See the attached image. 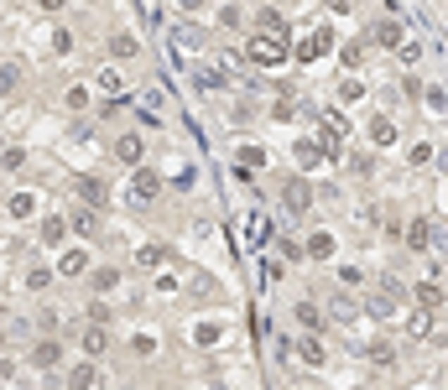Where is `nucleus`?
Returning a JSON list of instances; mask_svg holds the SVG:
<instances>
[{
    "mask_svg": "<svg viewBox=\"0 0 448 390\" xmlns=\"http://www.w3.org/2000/svg\"><path fill=\"white\" fill-rule=\"evenodd\" d=\"M287 52H292V47H287V37H266V32H256V37L245 42V63H256V68H282Z\"/></svg>",
    "mask_w": 448,
    "mask_h": 390,
    "instance_id": "1",
    "label": "nucleus"
},
{
    "mask_svg": "<svg viewBox=\"0 0 448 390\" xmlns=\"http://www.w3.org/2000/svg\"><path fill=\"white\" fill-rule=\"evenodd\" d=\"M130 348H136V359H151V354H156V339H151V333H136Z\"/></svg>",
    "mask_w": 448,
    "mask_h": 390,
    "instance_id": "38",
    "label": "nucleus"
},
{
    "mask_svg": "<svg viewBox=\"0 0 448 390\" xmlns=\"http://www.w3.org/2000/svg\"><path fill=\"white\" fill-rule=\"evenodd\" d=\"M0 151H6V136H0Z\"/></svg>",
    "mask_w": 448,
    "mask_h": 390,
    "instance_id": "49",
    "label": "nucleus"
},
{
    "mask_svg": "<svg viewBox=\"0 0 448 390\" xmlns=\"http://www.w3.org/2000/svg\"><path fill=\"white\" fill-rule=\"evenodd\" d=\"M276 6H282V0H276Z\"/></svg>",
    "mask_w": 448,
    "mask_h": 390,
    "instance_id": "50",
    "label": "nucleus"
},
{
    "mask_svg": "<svg viewBox=\"0 0 448 390\" xmlns=\"http://www.w3.org/2000/svg\"><path fill=\"white\" fill-rule=\"evenodd\" d=\"M68 229H78V234H84V239H94V234H99V208L78 203V208L68 213Z\"/></svg>",
    "mask_w": 448,
    "mask_h": 390,
    "instance_id": "16",
    "label": "nucleus"
},
{
    "mask_svg": "<svg viewBox=\"0 0 448 390\" xmlns=\"http://www.w3.org/2000/svg\"><path fill=\"white\" fill-rule=\"evenodd\" d=\"M94 385H104L99 365H94V359H78V365L68 370V390H94Z\"/></svg>",
    "mask_w": 448,
    "mask_h": 390,
    "instance_id": "15",
    "label": "nucleus"
},
{
    "mask_svg": "<svg viewBox=\"0 0 448 390\" xmlns=\"http://www.w3.org/2000/svg\"><path fill=\"white\" fill-rule=\"evenodd\" d=\"M240 167H266V151H261V146H245V151H240Z\"/></svg>",
    "mask_w": 448,
    "mask_h": 390,
    "instance_id": "42",
    "label": "nucleus"
},
{
    "mask_svg": "<svg viewBox=\"0 0 448 390\" xmlns=\"http://www.w3.org/2000/svg\"><path fill=\"white\" fill-rule=\"evenodd\" d=\"M136 265H141V271H156V265H167V245H141V250H136Z\"/></svg>",
    "mask_w": 448,
    "mask_h": 390,
    "instance_id": "27",
    "label": "nucleus"
},
{
    "mask_svg": "<svg viewBox=\"0 0 448 390\" xmlns=\"http://www.w3.org/2000/svg\"><path fill=\"white\" fill-rule=\"evenodd\" d=\"M397 58L406 63V68H417V63H423V47H417V42H402V52H397Z\"/></svg>",
    "mask_w": 448,
    "mask_h": 390,
    "instance_id": "41",
    "label": "nucleus"
},
{
    "mask_svg": "<svg viewBox=\"0 0 448 390\" xmlns=\"http://www.w3.org/2000/svg\"><path fill=\"white\" fill-rule=\"evenodd\" d=\"M328 6H334V11H349V6H354V0H328Z\"/></svg>",
    "mask_w": 448,
    "mask_h": 390,
    "instance_id": "47",
    "label": "nucleus"
},
{
    "mask_svg": "<svg viewBox=\"0 0 448 390\" xmlns=\"http://www.w3.org/2000/svg\"><path fill=\"white\" fill-rule=\"evenodd\" d=\"M89 287H94V297L99 291H115L120 287V271H115V265H99V271H89Z\"/></svg>",
    "mask_w": 448,
    "mask_h": 390,
    "instance_id": "25",
    "label": "nucleus"
},
{
    "mask_svg": "<svg viewBox=\"0 0 448 390\" xmlns=\"http://www.w3.org/2000/svg\"><path fill=\"white\" fill-rule=\"evenodd\" d=\"M110 317H115V307H110V302H99V297L89 302V322H99V328H104V322H110Z\"/></svg>",
    "mask_w": 448,
    "mask_h": 390,
    "instance_id": "37",
    "label": "nucleus"
},
{
    "mask_svg": "<svg viewBox=\"0 0 448 390\" xmlns=\"http://www.w3.org/2000/svg\"><path fill=\"white\" fill-rule=\"evenodd\" d=\"M89 265H94V260H89V250H63L52 271H58L63 281H78V276H89Z\"/></svg>",
    "mask_w": 448,
    "mask_h": 390,
    "instance_id": "11",
    "label": "nucleus"
},
{
    "mask_svg": "<svg viewBox=\"0 0 448 390\" xmlns=\"http://www.w3.org/2000/svg\"><path fill=\"white\" fill-rule=\"evenodd\" d=\"M339 281H344V291L349 287H365V271H360V265H339Z\"/></svg>",
    "mask_w": 448,
    "mask_h": 390,
    "instance_id": "39",
    "label": "nucleus"
},
{
    "mask_svg": "<svg viewBox=\"0 0 448 390\" xmlns=\"http://www.w3.org/2000/svg\"><path fill=\"white\" fill-rule=\"evenodd\" d=\"M52 276H58L52 265H32V271H26V291H47V287H52Z\"/></svg>",
    "mask_w": 448,
    "mask_h": 390,
    "instance_id": "30",
    "label": "nucleus"
},
{
    "mask_svg": "<svg viewBox=\"0 0 448 390\" xmlns=\"http://www.w3.org/2000/svg\"><path fill=\"white\" fill-rule=\"evenodd\" d=\"M219 322H199V328H193V344H199V348H209V344H219Z\"/></svg>",
    "mask_w": 448,
    "mask_h": 390,
    "instance_id": "34",
    "label": "nucleus"
},
{
    "mask_svg": "<svg viewBox=\"0 0 448 390\" xmlns=\"http://www.w3.org/2000/svg\"><path fill=\"white\" fill-rule=\"evenodd\" d=\"M115 161H120V167H141V156H147V141L136 136V130H125V136H115Z\"/></svg>",
    "mask_w": 448,
    "mask_h": 390,
    "instance_id": "8",
    "label": "nucleus"
},
{
    "mask_svg": "<svg viewBox=\"0 0 448 390\" xmlns=\"http://www.w3.org/2000/svg\"><path fill=\"white\" fill-rule=\"evenodd\" d=\"M292 313H297V322H302V328H308V333H318V328H323V322H328V313H323V307H318V302H297V307H292Z\"/></svg>",
    "mask_w": 448,
    "mask_h": 390,
    "instance_id": "22",
    "label": "nucleus"
},
{
    "mask_svg": "<svg viewBox=\"0 0 448 390\" xmlns=\"http://www.w3.org/2000/svg\"><path fill=\"white\" fill-rule=\"evenodd\" d=\"M21 89V63H0V99Z\"/></svg>",
    "mask_w": 448,
    "mask_h": 390,
    "instance_id": "29",
    "label": "nucleus"
},
{
    "mask_svg": "<svg viewBox=\"0 0 448 390\" xmlns=\"http://www.w3.org/2000/svg\"><path fill=\"white\" fill-rule=\"evenodd\" d=\"M37 6H42V11H47V16H58V11H63V6H68V0H37Z\"/></svg>",
    "mask_w": 448,
    "mask_h": 390,
    "instance_id": "45",
    "label": "nucleus"
},
{
    "mask_svg": "<svg viewBox=\"0 0 448 390\" xmlns=\"http://www.w3.org/2000/svg\"><path fill=\"white\" fill-rule=\"evenodd\" d=\"M339 63H344V73H354L365 63V37H349V42H339Z\"/></svg>",
    "mask_w": 448,
    "mask_h": 390,
    "instance_id": "20",
    "label": "nucleus"
},
{
    "mask_svg": "<svg viewBox=\"0 0 448 390\" xmlns=\"http://www.w3.org/2000/svg\"><path fill=\"white\" fill-rule=\"evenodd\" d=\"M0 167H6V172H21L26 167V151H21V146H6V151H0Z\"/></svg>",
    "mask_w": 448,
    "mask_h": 390,
    "instance_id": "36",
    "label": "nucleus"
},
{
    "mask_svg": "<svg viewBox=\"0 0 448 390\" xmlns=\"http://www.w3.org/2000/svg\"><path fill=\"white\" fill-rule=\"evenodd\" d=\"M323 52H334V32H328V26H318L308 42H297L292 58H297V63H313V58H323Z\"/></svg>",
    "mask_w": 448,
    "mask_h": 390,
    "instance_id": "9",
    "label": "nucleus"
},
{
    "mask_svg": "<svg viewBox=\"0 0 448 390\" xmlns=\"http://www.w3.org/2000/svg\"><path fill=\"white\" fill-rule=\"evenodd\" d=\"M313 198H318V193H313V182H308V177H287V182H282V208L292 213V219H308Z\"/></svg>",
    "mask_w": 448,
    "mask_h": 390,
    "instance_id": "3",
    "label": "nucleus"
},
{
    "mask_svg": "<svg viewBox=\"0 0 448 390\" xmlns=\"http://www.w3.org/2000/svg\"><path fill=\"white\" fill-rule=\"evenodd\" d=\"M406 333H412V339H428V333H433V313H423V307H417V313L406 317Z\"/></svg>",
    "mask_w": 448,
    "mask_h": 390,
    "instance_id": "31",
    "label": "nucleus"
},
{
    "mask_svg": "<svg viewBox=\"0 0 448 390\" xmlns=\"http://www.w3.org/2000/svg\"><path fill=\"white\" fill-rule=\"evenodd\" d=\"M73 193H78V203H89V208H104V203H110V182H104V177H89V172H78V177H73Z\"/></svg>",
    "mask_w": 448,
    "mask_h": 390,
    "instance_id": "6",
    "label": "nucleus"
},
{
    "mask_svg": "<svg viewBox=\"0 0 448 390\" xmlns=\"http://www.w3.org/2000/svg\"><path fill=\"white\" fill-rule=\"evenodd\" d=\"M32 370H58V359H63V348H58V339H52V333H42V339L32 344Z\"/></svg>",
    "mask_w": 448,
    "mask_h": 390,
    "instance_id": "12",
    "label": "nucleus"
},
{
    "mask_svg": "<svg viewBox=\"0 0 448 390\" xmlns=\"http://www.w3.org/2000/svg\"><path fill=\"white\" fill-rule=\"evenodd\" d=\"M402 239H406V250H417V255H428L433 250V219H406V229H402Z\"/></svg>",
    "mask_w": 448,
    "mask_h": 390,
    "instance_id": "10",
    "label": "nucleus"
},
{
    "mask_svg": "<svg viewBox=\"0 0 448 390\" xmlns=\"http://www.w3.org/2000/svg\"><path fill=\"white\" fill-rule=\"evenodd\" d=\"M371 42H375V47H386V52H391V47L402 52V42H406V26H402L397 16H380V21L371 26Z\"/></svg>",
    "mask_w": 448,
    "mask_h": 390,
    "instance_id": "7",
    "label": "nucleus"
},
{
    "mask_svg": "<svg viewBox=\"0 0 448 390\" xmlns=\"http://www.w3.org/2000/svg\"><path fill=\"white\" fill-rule=\"evenodd\" d=\"M365 348H371V354H365V359H371V365H375V370H386V365H397V348H391L386 339H375V344H365Z\"/></svg>",
    "mask_w": 448,
    "mask_h": 390,
    "instance_id": "28",
    "label": "nucleus"
},
{
    "mask_svg": "<svg viewBox=\"0 0 448 390\" xmlns=\"http://www.w3.org/2000/svg\"><path fill=\"white\" fill-rule=\"evenodd\" d=\"M292 156H297V167H318V161H328V156H339V136H302L297 146H292Z\"/></svg>",
    "mask_w": 448,
    "mask_h": 390,
    "instance_id": "2",
    "label": "nucleus"
},
{
    "mask_svg": "<svg viewBox=\"0 0 448 390\" xmlns=\"http://www.w3.org/2000/svg\"><path fill=\"white\" fill-rule=\"evenodd\" d=\"M412 297H417V307H423V313H438V307H443V287H438V281H417Z\"/></svg>",
    "mask_w": 448,
    "mask_h": 390,
    "instance_id": "18",
    "label": "nucleus"
},
{
    "mask_svg": "<svg viewBox=\"0 0 448 390\" xmlns=\"http://www.w3.org/2000/svg\"><path fill=\"white\" fill-rule=\"evenodd\" d=\"M406 161H412V167H428V161H433V146H428V141H417L412 151H406Z\"/></svg>",
    "mask_w": 448,
    "mask_h": 390,
    "instance_id": "40",
    "label": "nucleus"
},
{
    "mask_svg": "<svg viewBox=\"0 0 448 390\" xmlns=\"http://www.w3.org/2000/svg\"><path fill=\"white\" fill-rule=\"evenodd\" d=\"M58 104H63L68 115H84V110H89L94 99H89V89H84V84H68V89H63V99H58Z\"/></svg>",
    "mask_w": 448,
    "mask_h": 390,
    "instance_id": "21",
    "label": "nucleus"
},
{
    "mask_svg": "<svg viewBox=\"0 0 448 390\" xmlns=\"http://www.w3.org/2000/svg\"><path fill=\"white\" fill-rule=\"evenodd\" d=\"M433 161H438V167H443V172H448V151H438V156H433Z\"/></svg>",
    "mask_w": 448,
    "mask_h": 390,
    "instance_id": "48",
    "label": "nucleus"
},
{
    "mask_svg": "<svg viewBox=\"0 0 448 390\" xmlns=\"http://www.w3.org/2000/svg\"><path fill=\"white\" fill-rule=\"evenodd\" d=\"M328 317L334 322H354L360 317V302H354L349 291H334V297H328Z\"/></svg>",
    "mask_w": 448,
    "mask_h": 390,
    "instance_id": "17",
    "label": "nucleus"
},
{
    "mask_svg": "<svg viewBox=\"0 0 448 390\" xmlns=\"http://www.w3.org/2000/svg\"><path fill=\"white\" fill-rule=\"evenodd\" d=\"M156 198H162V177H156L151 167H130V203H136V208H151Z\"/></svg>",
    "mask_w": 448,
    "mask_h": 390,
    "instance_id": "4",
    "label": "nucleus"
},
{
    "mask_svg": "<svg viewBox=\"0 0 448 390\" xmlns=\"http://www.w3.org/2000/svg\"><path fill=\"white\" fill-rule=\"evenodd\" d=\"M78 348H84V359H94V365H99V359L110 354V333H104L99 322H89V328H84V339H78Z\"/></svg>",
    "mask_w": 448,
    "mask_h": 390,
    "instance_id": "13",
    "label": "nucleus"
},
{
    "mask_svg": "<svg viewBox=\"0 0 448 390\" xmlns=\"http://www.w3.org/2000/svg\"><path fill=\"white\" fill-rule=\"evenodd\" d=\"M6 213H11V219H32V213H37V198L32 193H11L6 198Z\"/></svg>",
    "mask_w": 448,
    "mask_h": 390,
    "instance_id": "26",
    "label": "nucleus"
},
{
    "mask_svg": "<svg viewBox=\"0 0 448 390\" xmlns=\"http://www.w3.org/2000/svg\"><path fill=\"white\" fill-rule=\"evenodd\" d=\"M110 58H115V63H130V58H141V42H136L130 32H115V37H110Z\"/></svg>",
    "mask_w": 448,
    "mask_h": 390,
    "instance_id": "19",
    "label": "nucleus"
},
{
    "mask_svg": "<svg viewBox=\"0 0 448 390\" xmlns=\"http://www.w3.org/2000/svg\"><path fill=\"white\" fill-rule=\"evenodd\" d=\"M37 239H42L47 250H63L68 245V213H42V219H37Z\"/></svg>",
    "mask_w": 448,
    "mask_h": 390,
    "instance_id": "5",
    "label": "nucleus"
},
{
    "mask_svg": "<svg viewBox=\"0 0 448 390\" xmlns=\"http://www.w3.org/2000/svg\"><path fill=\"white\" fill-rule=\"evenodd\" d=\"M297 359H302V365H313V370H318L323 359H328V348H323V344H318V339H313V333H308V339L297 344Z\"/></svg>",
    "mask_w": 448,
    "mask_h": 390,
    "instance_id": "24",
    "label": "nucleus"
},
{
    "mask_svg": "<svg viewBox=\"0 0 448 390\" xmlns=\"http://www.w3.org/2000/svg\"><path fill=\"white\" fill-rule=\"evenodd\" d=\"M334 250H339V239L328 234V229H313V234H308V245H302V255H308V260H318V265H323V260H334Z\"/></svg>",
    "mask_w": 448,
    "mask_h": 390,
    "instance_id": "14",
    "label": "nucleus"
},
{
    "mask_svg": "<svg viewBox=\"0 0 448 390\" xmlns=\"http://www.w3.org/2000/svg\"><path fill=\"white\" fill-rule=\"evenodd\" d=\"M178 6H182V11H199V6H204V0H178Z\"/></svg>",
    "mask_w": 448,
    "mask_h": 390,
    "instance_id": "46",
    "label": "nucleus"
},
{
    "mask_svg": "<svg viewBox=\"0 0 448 390\" xmlns=\"http://www.w3.org/2000/svg\"><path fill=\"white\" fill-rule=\"evenodd\" d=\"M99 89H104V94H120V73L104 68V73H99Z\"/></svg>",
    "mask_w": 448,
    "mask_h": 390,
    "instance_id": "43",
    "label": "nucleus"
},
{
    "mask_svg": "<svg viewBox=\"0 0 448 390\" xmlns=\"http://www.w3.org/2000/svg\"><path fill=\"white\" fill-rule=\"evenodd\" d=\"M391 141H397V120H391V115H375L371 120V146H391Z\"/></svg>",
    "mask_w": 448,
    "mask_h": 390,
    "instance_id": "23",
    "label": "nucleus"
},
{
    "mask_svg": "<svg viewBox=\"0 0 448 390\" xmlns=\"http://www.w3.org/2000/svg\"><path fill=\"white\" fill-rule=\"evenodd\" d=\"M219 26H224V32H240V26H245V11L240 6H224L219 11Z\"/></svg>",
    "mask_w": 448,
    "mask_h": 390,
    "instance_id": "35",
    "label": "nucleus"
},
{
    "mask_svg": "<svg viewBox=\"0 0 448 390\" xmlns=\"http://www.w3.org/2000/svg\"><path fill=\"white\" fill-rule=\"evenodd\" d=\"M339 99H344V104H354V99H365V84H360V78H339Z\"/></svg>",
    "mask_w": 448,
    "mask_h": 390,
    "instance_id": "32",
    "label": "nucleus"
},
{
    "mask_svg": "<svg viewBox=\"0 0 448 390\" xmlns=\"http://www.w3.org/2000/svg\"><path fill=\"white\" fill-rule=\"evenodd\" d=\"M261 32L266 37H287V16L282 11H266V16H261Z\"/></svg>",
    "mask_w": 448,
    "mask_h": 390,
    "instance_id": "33",
    "label": "nucleus"
},
{
    "mask_svg": "<svg viewBox=\"0 0 448 390\" xmlns=\"http://www.w3.org/2000/svg\"><path fill=\"white\" fill-rule=\"evenodd\" d=\"M52 52H73V37L63 32V26H58V32H52Z\"/></svg>",
    "mask_w": 448,
    "mask_h": 390,
    "instance_id": "44",
    "label": "nucleus"
}]
</instances>
